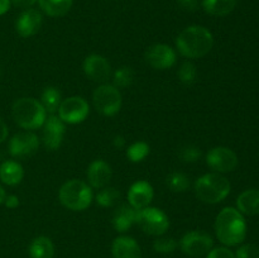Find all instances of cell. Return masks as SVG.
I'll return each mask as SVG.
<instances>
[{
    "label": "cell",
    "mask_w": 259,
    "mask_h": 258,
    "mask_svg": "<svg viewBox=\"0 0 259 258\" xmlns=\"http://www.w3.org/2000/svg\"><path fill=\"white\" fill-rule=\"evenodd\" d=\"M214 37L207 28L202 25L187 27L177 35L176 48L186 58H201L211 51Z\"/></svg>",
    "instance_id": "6da1fadb"
},
{
    "label": "cell",
    "mask_w": 259,
    "mask_h": 258,
    "mask_svg": "<svg viewBox=\"0 0 259 258\" xmlns=\"http://www.w3.org/2000/svg\"><path fill=\"white\" fill-rule=\"evenodd\" d=\"M215 233L224 245L240 244L247 234V224L242 212L235 207H224L215 219Z\"/></svg>",
    "instance_id": "7a4b0ae2"
},
{
    "label": "cell",
    "mask_w": 259,
    "mask_h": 258,
    "mask_svg": "<svg viewBox=\"0 0 259 258\" xmlns=\"http://www.w3.org/2000/svg\"><path fill=\"white\" fill-rule=\"evenodd\" d=\"M12 115L20 128L35 131L43 126L47 119V111L37 99L20 98L13 104Z\"/></svg>",
    "instance_id": "3957f363"
},
{
    "label": "cell",
    "mask_w": 259,
    "mask_h": 258,
    "mask_svg": "<svg viewBox=\"0 0 259 258\" xmlns=\"http://www.w3.org/2000/svg\"><path fill=\"white\" fill-rule=\"evenodd\" d=\"M195 194L205 204H218L230 194V182L218 172L206 174L195 182Z\"/></svg>",
    "instance_id": "277c9868"
},
{
    "label": "cell",
    "mask_w": 259,
    "mask_h": 258,
    "mask_svg": "<svg viewBox=\"0 0 259 258\" xmlns=\"http://www.w3.org/2000/svg\"><path fill=\"white\" fill-rule=\"evenodd\" d=\"M58 199L65 207L72 211H83L91 205L93 190L89 184L81 180H70L61 186Z\"/></svg>",
    "instance_id": "5b68a950"
},
{
    "label": "cell",
    "mask_w": 259,
    "mask_h": 258,
    "mask_svg": "<svg viewBox=\"0 0 259 258\" xmlns=\"http://www.w3.org/2000/svg\"><path fill=\"white\" fill-rule=\"evenodd\" d=\"M136 224H138L146 234L161 237L168 230L169 219L161 209L147 206L137 210Z\"/></svg>",
    "instance_id": "8992f818"
},
{
    "label": "cell",
    "mask_w": 259,
    "mask_h": 258,
    "mask_svg": "<svg viewBox=\"0 0 259 258\" xmlns=\"http://www.w3.org/2000/svg\"><path fill=\"white\" fill-rule=\"evenodd\" d=\"M121 94L110 83H101L93 94V103L98 113L105 116H113L121 108Z\"/></svg>",
    "instance_id": "52a82bcc"
},
{
    "label": "cell",
    "mask_w": 259,
    "mask_h": 258,
    "mask_svg": "<svg viewBox=\"0 0 259 258\" xmlns=\"http://www.w3.org/2000/svg\"><path fill=\"white\" fill-rule=\"evenodd\" d=\"M180 248L185 254L190 257L199 258L206 255L212 249L214 240L207 233L192 230L186 233L180 240Z\"/></svg>",
    "instance_id": "ba28073f"
},
{
    "label": "cell",
    "mask_w": 259,
    "mask_h": 258,
    "mask_svg": "<svg viewBox=\"0 0 259 258\" xmlns=\"http://www.w3.org/2000/svg\"><path fill=\"white\" fill-rule=\"evenodd\" d=\"M58 118L65 124L82 123L90 113L88 101L81 96H71L61 101Z\"/></svg>",
    "instance_id": "9c48e42d"
},
{
    "label": "cell",
    "mask_w": 259,
    "mask_h": 258,
    "mask_svg": "<svg viewBox=\"0 0 259 258\" xmlns=\"http://www.w3.org/2000/svg\"><path fill=\"white\" fill-rule=\"evenodd\" d=\"M206 164L218 174L232 172L238 166V156L228 147H215L207 152Z\"/></svg>",
    "instance_id": "30bf717a"
},
{
    "label": "cell",
    "mask_w": 259,
    "mask_h": 258,
    "mask_svg": "<svg viewBox=\"0 0 259 258\" xmlns=\"http://www.w3.org/2000/svg\"><path fill=\"white\" fill-rule=\"evenodd\" d=\"M39 139L32 132H20L12 137L8 144V151L15 158H27L33 156L38 151Z\"/></svg>",
    "instance_id": "8fae6325"
},
{
    "label": "cell",
    "mask_w": 259,
    "mask_h": 258,
    "mask_svg": "<svg viewBox=\"0 0 259 258\" xmlns=\"http://www.w3.org/2000/svg\"><path fill=\"white\" fill-rule=\"evenodd\" d=\"M146 61L151 67L156 70H166L172 67L177 61V55L174 48L163 43L151 46L146 52Z\"/></svg>",
    "instance_id": "7c38bea8"
},
{
    "label": "cell",
    "mask_w": 259,
    "mask_h": 258,
    "mask_svg": "<svg viewBox=\"0 0 259 258\" xmlns=\"http://www.w3.org/2000/svg\"><path fill=\"white\" fill-rule=\"evenodd\" d=\"M66 125L58 116L51 115L43 124L42 142L48 151H56L62 144L65 138Z\"/></svg>",
    "instance_id": "4fadbf2b"
},
{
    "label": "cell",
    "mask_w": 259,
    "mask_h": 258,
    "mask_svg": "<svg viewBox=\"0 0 259 258\" xmlns=\"http://www.w3.org/2000/svg\"><path fill=\"white\" fill-rule=\"evenodd\" d=\"M83 72L90 80L105 83L111 76V66L104 56L93 53L83 61Z\"/></svg>",
    "instance_id": "5bb4252c"
},
{
    "label": "cell",
    "mask_w": 259,
    "mask_h": 258,
    "mask_svg": "<svg viewBox=\"0 0 259 258\" xmlns=\"http://www.w3.org/2000/svg\"><path fill=\"white\" fill-rule=\"evenodd\" d=\"M43 24V17L40 12L37 9H25L24 12L20 13L15 22V29L17 33L23 38L32 37L39 32L40 27Z\"/></svg>",
    "instance_id": "9a60e30c"
},
{
    "label": "cell",
    "mask_w": 259,
    "mask_h": 258,
    "mask_svg": "<svg viewBox=\"0 0 259 258\" xmlns=\"http://www.w3.org/2000/svg\"><path fill=\"white\" fill-rule=\"evenodd\" d=\"M154 196L153 187L147 181H137L128 191V202L136 210L149 206Z\"/></svg>",
    "instance_id": "2e32d148"
},
{
    "label": "cell",
    "mask_w": 259,
    "mask_h": 258,
    "mask_svg": "<svg viewBox=\"0 0 259 258\" xmlns=\"http://www.w3.org/2000/svg\"><path fill=\"white\" fill-rule=\"evenodd\" d=\"M111 176H113V171H111L110 164L103 159H95L91 162L88 168L89 184L94 189H103L108 186Z\"/></svg>",
    "instance_id": "e0dca14e"
},
{
    "label": "cell",
    "mask_w": 259,
    "mask_h": 258,
    "mask_svg": "<svg viewBox=\"0 0 259 258\" xmlns=\"http://www.w3.org/2000/svg\"><path fill=\"white\" fill-rule=\"evenodd\" d=\"M111 253L113 258H142V250L137 240L126 235L114 239Z\"/></svg>",
    "instance_id": "ac0fdd59"
},
{
    "label": "cell",
    "mask_w": 259,
    "mask_h": 258,
    "mask_svg": "<svg viewBox=\"0 0 259 258\" xmlns=\"http://www.w3.org/2000/svg\"><path fill=\"white\" fill-rule=\"evenodd\" d=\"M137 210L131 205L123 204L115 210L113 215V225L116 232L124 233L136 224Z\"/></svg>",
    "instance_id": "d6986e66"
},
{
    "label": "cell",
    "mask_w": 259,
    "mask_h": 258,
    "mask_svg": "<svg viewBox=\"0 0 259 258\" xmlns=\"http://www.w3.org/2000/svg\"><path fill=\"white\" fill-rule=\"evenodd\" d=\"M24 177V169L17 161H5L0 164V180L8 186L20 184Z\"/></svg>",
    "instance_id": "ffe728a7"
},
{
    "label": "cell",
    "mask_w": 259,
    "mask_h": 258,
    "mask_svg": "<svg viewBox=\"0 0 259 258\" xmlns=\"http://www.w3.org/2000/svg\"><path fill=\"white\" fill-rule=\"evenodd\" d=\"M237 207L242 214L258 215L259 214V190L249 189L238 196Z\"/></svg>",
    "instance_id": "44dd1931"
},
{
    "label": "cell",
    "mask_w": 259,
    "mask_h": 258,
    "mask_svg": "<svg viewBox=\"0 0 259 258\" xmlns=\"http://www.w3.org/2000/svg\"><path fill=\"white\" fill-rule=\"evenodd\" d=\"M73 0H38L39 8L48 17L58 18L67 14L72 7Z\"/></svg>",
    "instance_id": "7402d4cb"
},
{
    "label": "cell",
    "mask_w": 259,
    "mask_h": 258,
    "mask_svg": "<svg viewBox=\"0 0 259 258\" xmlns=\"http://www.w3.org/2000/svg\"><path fill=\"white\" fill-rule=\"evenodd\" d=\"M30 258H53L55 255V245L48 237L40 235L33 239L29 245Z\"/></svg>",
    "instance_id": "603a6c76"
},
{
    "label": "cell",
    "mask_w": 259,
    "mask_h": 258,
    "mask_svg": "<svg viewBox=\"0 0 259 258\" xmlns=\"http://www.w3.org/2000/svg\"><path fill=\"white\" fill-rule=\"evenodd\" d=\"M237 7V0H202L205 12L214 17H225Z\"/></svg>",
    "instance_id": "cb8c5ba5"
},
{
    "label": "cell",
    "mask_w": 259,
    "mask_h": 258,
    "mask_svg": "<svg viewBox=\"0 0 259 258\" xmlns=\"http://www.w3.org/2000/svg\"><path fill=\"white\" fill-rule=\"evenodd\" d=\"M61 101H62L61 100V93L55 86L46 88L43 90L42 95H40V104H42L47 113L53 114L55 111H57L58 108H60Z\"/></svg>",
    "instance_id": "d4e9b609"
},
{
    "label": "cell",
    "mask_w": 259,
    "mask_h": 258,
    "mask_svg": "<svg viewBox=\"0 0 259 258\" xmlns=\"http://www.w3.org/2000/svg\"><path fill=\"white\" fill-rule=\"evenodd\" d=\"M120 199V192L115 189V187L106 186L100 189V191L96 195L95 200L96 204L100 205L103 207H110L113 205H115L118 202V200Z\"/></svg>",
    "instance_id": "484cf974"
},
{
    "label": "cell",
    "mask_w": 259,
    "mask_h": 258,
    "mask_svg": "<svg viewBox=\"0 0 259 258\" xmlns=\"http://www.w3.org/2000/svg\"><path fill=\"white\" fill-rule=\"evenodd\" d=\"M166 185L171 191L185 192L190 187V179L182 172H172L167 176Z\"/></svg>",
    "instance_id": "4316f807"
},
{
    "label": "cell",
    "mask_w": 259,
    "mask_h": 258,
    "mask_svg": "<svg viewBox=\"0 0 259 258\" xmlns=\"http://www.w3.org/2000/svg\"><path fill=\"white\" fill-rule=\"evenodd\" d=\"M134 81V71L129 66H123L114 72L113 82L116 89H125Z\"/></svg>",
    "instance_id": "83f0119b"
},
{
    "label": "cell",
    "mask_w": 259,
    "mask_h": 258,
    "mask_svg": "<svg viewBox=\"0 0 259 258\" xmlns=\"http://www.w3.org/2000/svg\"><path fill=\"white\" fill-rule=\"evenodd\" d=\"M180 81L185 85H192L197 80V68L191 61H185L177 71Z\"/></svg>",
    "instance_id": "f1b7e54d"
},
{
    "label": "cell",
    "mask_w": 259,
    "mask_h": 258,
    "mask_svg": "<svg viewBox=\"0 0 259 258\" xmlns=\"http://www.w3.org/2000/svg\"><path fill=\"white\" fill-rule=\"evenodd\" d=\"M149 154V146L146 142H134L126 149V157L132 162H141Z\"/></svg>",
    "instance_id": "f546056e"
},
{
    "label": "cell",
    "mask_w": 259,
    "mask_h": 258,
    "mask_svg": "<svg viewBox=\"0 0 259 258\" xmlns=\"http://www.w3.org/2000/svg\"><path fill=\"white\" fill-rule=\"evenodd\" d=\"M177 247H179V243L171 237H159L153 243L154 250L158 253H163V254L175 252Z\"/></svg>",
    "instance_id": "4dcf8cb0"
},
{
    "label": "cell",
    "mask_w": 259,
    "mask_h": 258,
    "mask_svg": "<svg viewBox=\"0 0 259 258\" xmlns=\"http://www.w3.org/2000/svg\"><path fill=\"white\" fill-rule=\"evenodd\" d=\"M179 157L184 162H196L201 157V151H200L199 147L189 144V146H185L180 149Z\"/></svg>",
    "instance_id": "1f68e13d"
},
{
    "label": "cell",
    "mask_w": 259,
    "mask_h": 258,
    "mask_svg": "<svg viewBox=\"0 0 259 258\" xmlns=\"http://www.w3.org/2000/svg\"><path fill=\"white\" fill-rule=\"evenodd\" d=\"M235 258H259V247L254 244H244L238 248Z\"/></svg>",
    "instance_id": "d6a6232c"
},
{
    "label": "cell",
    "mask_w": 259,
    "mask_h": 258,
    "mask_svg": "<svg viewBox=\"0 0 259 258\" xmlns=\"http://www.w3.org/2000/svg\"><path fill=\"white\" fill-rule=\"evenodd\" d=\"M206 258H235V254L227 247H218L210 250Z\"/></svg>",
    "instance_id": "836d02e7"
},
{
    "label": "cell",
    "mask_w": 259,
    "mask_h": 258,
    "mask_svg": "<svg viewBox=\"0 0 259 258\" xmlns=\"http://www.w3.org/2000/svg\"><path fill=\"white\" fill-rule=\"evenodd\" d=\"M180 7L187 12H195L199 8V0H177Z\"/></svg>",
    "instance_id": "e575fe53"
},
{
    "label": "cell",
    "mask_w": 259,
    "mask_h": 258,
    "mask_svg": "<svg viewBox=\"0 0 259 258\" xmlns=\"http://www.w3.org/2000/svg\"><path fill=\"white\" fill-rule=\"evenodd\" d=\"M37 2L38 0H10V3H12L14 7L24 8V9H29V8H32Z\"/></svg>",
    "instance_id": "d590c367"
},
{
    "label": "cell",
    "mask_w": 259,
    "mask_h": 258,
    "mask_svg": "<svg viewBox=\"0 0 259 258\" xmlns=\"http://www.w3.org/2000/svg\"><path fill=\"white\" fill-rule=\"evenodd\" d=\"M4 204L7 207H10V209H14L19 205V197L17 195H7L4 200Z\"/></svg>",
    "instance_id": "8d00e7d4"
},
{
    "label": "cell",
    "mask_w": 259,
    "mask_h": 258,
    "mask_svg": "<svg viewBox=\"0 0 259 258\" xmlns=\"http://www.w3.org/2000/svg\"><path fill=\"white\" fill-rule=\"evenodd\" d=\"M8 134H9L8 125L5 124V121L0 118V143H3V142L8 138Z\"/></svg>",
    "instance_id": "74e56055"
},
{
    "label": "cell",
    "mask_w": 259,
    "mask_h": 258,
    "mask_svg": "<svg viewBox=\"0 0 259 258\" xmlns=\"http://www.w3.org/2000/svg\"><path fill=\"white\" fill-rule=\"evenodd\" d=\"M10 0H0V15H4L10 9Z\"/></svg>",
    "instance_id": "f35d334b"
},
{
    "label": "cell",
    "mask_w": 259,
    "mask_h": 258,
    "mask_svg": "<svg viewBox=\"0 0 259 258\" xmlns=\"http://www.w3.org/2000/svg\"><path fill=\"white\" fill-rule=\"evenodd\" d=\"M113 143L116 148H123V147L125 146V139H124V137L121 136H116L115 138H114Z\"/></svg>",
    "instance_id": "ab89813d"
},
{
    "label": "cell",
    "mask_w": 259,
    "mask_h": 258,
    "mask_svg": "<svg viewBox=\"0 0 259 258\" xmlns=\"http://www.w3.org/2000/svg\"><path fill=\"white\" fill-rule=\"evenodd\" d=\"M5 196H7V192H5L4 187H3L2 185H0V205H2L3 202H4Z\"/></svg>",
    "instance_id": "60d3db41"
}]
</instances>
